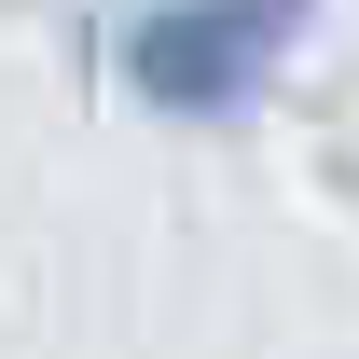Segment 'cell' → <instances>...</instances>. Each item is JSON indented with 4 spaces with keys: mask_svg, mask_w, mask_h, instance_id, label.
<instances>
[{
    "mask_svg": "<svg viewBox=\"0 0 359 359\" xmlns=\"http://www.w3.org/2000/svg\"><path fill=\"white\" fill-rule=\"evenodd\" d=\"M332 0H125L97 28V69L152 111V125H235L290 83Z\"/></svg>",
    "mask_w": 359,
    "mask_h": 359,
    "instance_id": "obj_1",
    "label": "cell"
}]
</instances>
